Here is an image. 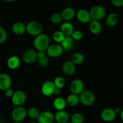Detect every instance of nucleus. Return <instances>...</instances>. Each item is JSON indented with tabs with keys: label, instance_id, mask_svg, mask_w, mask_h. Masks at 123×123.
I'll return each mask as SVG.
<instances>
[{
	"label": "nucleus",
	"instance_id": "f257e3e1",
	"mask_svg": "<svg viewBox=\"0 0 123 123\" xmlns=\"http://www.w3.org/2000/svg\"><path fill=\"white\" fill-rule=\"evenodd\" d=\"M50 45V39L48 35L41 33L36 36L33 40V45L36 51H45Z\"/></svg>",
	"mask_w": 123,
	"mask_h": 123
},
{
	"label": "nucleus",
	"instance_id": "f03ea898",
	"mask_svg": "<svg viewBox=\"0 0 123 123\" xmlns=\"http://www.w3.org/2000/svg\"><path fill=\"white\" fill-rule=\"evenodd\" d=\"M91 16V20H100L105 18L106 15V10L103 6L100 5L93 6L89 11Z\"/></svg>",
	"mask_w": 123,
	"mask_h": 123
},
{
	"label": "nucleus",
	"instance_id": "7ed1b4c3",
	"mask_svg": "<svg viewBox=\"0 0 123 123\" xmlns=\"http://www.w3.org/2000/svg\"><path fill=\"white\" fill-rule=\"evenodd\" d=\"M79 96V102L85 106H91L96 101L95 94L90 90H84Z\"/></svg>",
	"mask_w": 123,
	"mask_h": 123
},
{
	"label": "nucleus",
	"instance_id": "20e7f679",
	"mask_svg": "<svg viewBox=\"0 0 123 123\" xmlns=\"http://www.w3.org/2000/svg\"><path fill=\"white\" fill-rule=\"evenodd\" d=\"M43 28L42 24L36 20H32L26 25V32L32 36H38L43 33Z\"/></svg>",
	"mask_w": 123,
	"mask_h": 123
},
{
	"label": "nucleus",
	"instance_id": "39448f33",
	"mask_svg": "<svg viewBox=\"0 0 123 123\" xmlns=\"http://www.w3.org/2000/svg\"><path fill=\"white\" fill-rule=\"evenodd\" d=\"M27 116V110L25 107L21 106H15L11 113V116L14 122H22Z\"/></svg>",
	"mask_w": 123,
	"mask_h": 123
},
{
	"label": "nucleus",
	"instance_id": "423d86ee",
	"mask_svg": "<svg viewBox=\"0 0 123 123\" xmlns=\"http://www.w3.org/2000/svg\"><path fill=\"white\" fill-rule=\"evenodd\" d=\"M63 51V49L61 47V45L59 43H54V44L49 45L46 51L47 55L51 58L59 57L62 55Z\"/></svg>",
	"mask_w": 123,
	"mask_h": 123
},
{
	"label": "nucleus",
	"instance_id": "0eeeda50",
	"mask_svg": "<svg viewBox=\"0 0 123 123\" xmlns=\"http://www.w3.org/2000/svg\"><path fill=\"white\" fill-rule=\"evenodd\" d=\"M26 95L24 91L18 90L14 92L13 96L11 97V101L14 106H21L25 102Z\"/></svg>",
	"mask_w": 123,
	"mask_h": 123
},
{
	"label": "nucleus",
	"instance_id": "6e6552de",
	"mask_svg": "<svg viewBox=\"0 0 123 123\" xmlns=\"http://www.w3.org/2000/svg\"><path fill=\"white\" fill-rule=\"evenodd\" d=\"M22 59L26 64H32L36 62L37 60V51L32 48H29L23 53Z\"/></svg>",
	"mask_w": 123,
	"mask_h": 123
},
{
	"label": "nucleus",
	"instance_id": "1a4fd4ad",
	"mask_svg": "<svg viewBox=\"0 0 123 123\" xmlns=\"http://www.w3.org/2000/svg\"><path fill=\"white\" fill-rule=\"evenodd\" d=\"M70 90L72 94L79 95L84 90V83L81 80L74 79L70 84Z\"/></svg>",
	"mask_w": 123,
	"mask_h": 123
},
{
	"label": "nucleus",
	"instance_id": "9d476101",
	"mask_svg": "<svg viewBox=\"0 0 123 123\" xmlns=\"http://www.w3.org/2000/svg\"><path fill=\"white\" fill-rule=\"evenodd\" d=\"M117 115L115 114L114 109L112 108L103 109L100 113L101 119L106 123H111L115 120Z\"/></svg>",
	"mask_w": 123,
	"mask_h": 123
},
{
	"label": "nucleus",
	"instance_id": "9b49d317",
	"mask_svg": "<svg viewBox=\"0 0 123 123\" xmlns=\"http://www.w3.org/2000/svg\"><path fill=\"white\" fill-rule=\"evenodd\" d=\"M55 87L53 82L50 80H47L42 84L41 87V91L42 94L45 96H50L54 95Z\"/></svg>",
	"mask_w": 123,
	"mask_h": 123
},
{
	"label": "nucleus",
	"instance_id": "f8f14e48",
	"mask_svg": "<svg viewBox=\"0 0 123 123\" xmlns=\"http://www.w3.org/2000/svg\"><path fill=\"white\" fill-rule=\"evenodd\" d=\"M77 19L82 24H86L90 22L91 20L90 12L85 8H80L76 13Z\"/></svg>",
	"mask_w": 123,
	"mask_h": 123
},
{
	"label": "nucleus",
	"instance_id": "ddd939ff",
	"mask_svg": "<svg viewBox=\"0 0 123 123\" xmlns=\"http://www.w3.org/2000/svg\"><path fill=\"white\" fill-rule=\"evenodd\" d=\"M37 119L38 123H53L55 121L54 114L50 111H43L40 113Z\"/></svg>",
	"mask_w": 123,
	"mask_h": 123
},
{
	"label": "nucleus",
	"instance_id": "4468645a",
	"mask_svg": "<svg viewBox=\"0 0 123 123\" xmlns=\"http://www.w3.org/2000/svg\"><path fill=\"white\" fill-rule=\"evenodd\" d=\"M62 71L66 75H73L76 72V65L70 60H66L62 64Z\"/></svg>",
	"mask_w": 123,
	"mask_h": 123
},
{
	"label": "nucleus",
	"instance_id": "2eb2a0df",
	"mask_svg": "<svg viewBox=\"0 0 123 123\" xmlns=\"http://www.w3.org/2000/svg\"><path fill=\"white\" fill-rule=\"evenodd\" d=\"M12 78L10 76L6 73L0 74V90H5L7 88H11Z\"/></svg>",
	"mask_w": 123,
	"mask_h": 123
},
{
	"label": "nucleus",
	"instance_id": "dca6fc26",
	"mask_svg": "<svg viewBox=\"0 0 123 123\" xmlns=\"http://www.w3.org/2000/svg\"><path fill=\"white\" fill-rule=\"evenodd\" d=\"M70 115L64 110L56 111L54 114V119L57 123H66L69 121Z\"/></svg>",
	"mask_w": 123,
	"mask_h": 123
},
{
	"label": "nucleus",
	"instance_id": "f3484780",
	"mask_svg": "<svg viewBox=\"0 0 123 123\" xmlns=\"http://www.w3.org/2000/svg\"><path fill=\"white\" fill-rule=\"evenodd\" d=\"M62 20L65 21H70L76 16V12L72 7H66L61 13Z\"/></svg>",
	"mask_w": 123,
	"mask_h": 123
},
{
	"label": "nucleus",
	"instance_id": "a211bd4d",
	"mask_svg": "<svg viewBox=\"0 0 123 123\" xmlns=\"http://www.w3.org/2000/svg\"><path fill=\"white\" fill-rule=\"evenodd\" d=\"M60 30L66 36H70L74 30V26L70 21H65L60 25Z\"/></svg>",
	"mask_w": 123,
	"mask_h": 123
},
{
	"label": "nucleus",
	"instance_id": "6ab92c4d",
	"mask_svg": "<svg viewBox=\"0 0 123 123\" xmlns=\"http://www.w3.org/2000/svg\"><path fill=\"white\" fill-rule=\"evenodd\" d=\"M12 30L16 35H22L26 32V25L22 22H16L13 24Z\"/></svg>",
	"mask_w": 123,
	"mask_h": 123
},
{
	"label": "nucleus",
	"instance_id": "aec40b11",
	"mask_svg": "<svg viewBox=\"0 0 123 123\" xmlns=\"http://www.w3.org/2000/svg\"><path fill=\"white\" fill-rule=\"evenodd\" d=\"M67 105L66 99L62 96H56L53 101V106L56 111L64 110Z\"/></svg>",
	"mask_w": 123,
	"mask_h": 123
},
{
	"label": "nucleus",
	"instance_id": "412c9836",
	"mask_svg": "<svg viewBox=\"0 0 123 123\" xmlns=\"http://www.w3.org/2000/svg\"><path fill=\"white\" fill-rule=\"evenodd\" d=\"M20 64V60L19 57L17 55H12L10 57L7 61V65L10 69L15 70L19 67Z\"/></svg>",
	"mask_w": 123,
	"mask_h": 123
},
{
	"label": "nucleus",
	"instance_id": "4be33fe9",
	"mask_svg": "<svg viewBox=\"0 0 123 123\" xmlns=\"http://www.w3.org/2000/svg\"><path fill=\"white\" fill-rule=\"evenodd\" d=\"M61 47L64 51H70L73 48L74 45V41L71 36H66L64 39L61 43Z\"/></svg>",
	"mask_w": 123,
	"mask_h": 123
},
{
	"label": "nucleus",
	"instance_id": "5701e85b",
	"mask_svg": "<svg viewBox=\"0 0 123 123\" xmlns=\"http://www.w3.org/2000/svg\"><path fill=\"white\" fill-rule=\"evenodd\" d=\"M89 30L90 32L95 35L98 34L102 30V25L98 20H91L89 25Z\"/></svg>",
	"mask_w": 123,
	"mask_h": 123
},
{
	"label": "nucleus",
	"instance_id": "b1692460",
	"mask_svg": "<svg viewBox=\"0 0 123 123\" xmlns=\"http://www.w3.org/2000/svg\"><path fill=\"white\" fill-rule=\"evenodd\" d=\"M118 20V15L115 13H111L106 18V24L109 27H113L117 24Z\"/></svg>",
	"mask_w": 123,
	"mask_h": 123
},
{
	"label": "nucleus",
	"instance_id": "393cba45",
	"mask_svg": "<svg viewBox=\"0 0 123 123\" xmlns=\"http://www.w3.org/2000/svg\"><path fill=\"white\" fill-rule=\"evenodd\" d=\"M70 60L75 65H80L84 63V60H85V56L82 53L76 52L72 54L70 58Z\"/></svg>",
	"mask_w": 123,
	"mask_h": 123
},
{
	"label": "nucleus",
	"instance_id": "a878e982",
	"mask_svg": "<svg viewBox=\"0 0 123 123\" xmlns=\"http://www.w3.org/2000/svg\"><path fill=\"white\" fill-rule=\"evenodd\" d=\"M67 104L71 107H74L76 106L79 103V96L78 95L72 94L68 95L66 99Z\"/></svg>",
	"mask_w": 123,
	"mask_h": 123
},
{
	"label": "nucleus",
	"instance_id": "bb28decb",
	"mask_svg": "<svg viewBox=\"0 0 123 123\" xmlns=\"http://www.w3.org/2000/svg\"><path fill=\"white\" fill-rule=\"evenodd\" d=\"M40 113V112L39 109L36 107H31L27 110V115L28 116L29 118L32 119H37Z\"/></svg>",
	"mask_w": 123,
	"mask_h": 123
},
{
	"label": "nucleus",
	"instance_id": "cd10ccee",
	"mask_svg": "<svg viewBox=\"0 0 123 123\" xmlns=\"http://www.w3.org/2000/svg\"><path fill=\"white\" fill-rule=\"evenodd\" d=\"M54 86L56 88L58 89H62L66 85V80H65L64 78H63L61 76H58V77H55L54 80L53 81Z\"/></svg>",
	"mask_w": 123,
	"mask_h": 123
},
{
	"label": "nucleus",
	"instance_id": "c85d7f7f",
	"mask_svg": "<svg viewBox=\"0 0 123 123\" xmlns=\"http://www.w3.org/2000/svg\"><path fill=\"white\" fill-rule=\"evenodd\" d=\"M70 119L72 123H83L84 121V116L81 113L76 112L72 115Z\"/></svg>",
	"mask_w": 123,
	"mask_h": 123
},
{
	"label": "nucleus",
	"instance_id": "c756f323",
	"mask_svg": "<svg viewBox=\"0 0 123 123\" xmlns=\"http://www.w3.org/2000/svg\"><path fill=\"white\" fill-rule=\"evenodd\" d=\"M65 37L66 36L60 30L55 31L52 35L53 40L56 42V43H59V44L62 42Z\"/></svg>",
	"mask_w": 123,
	"mask_h": 123
},
{
	"label": "nucleus",
	"instance_id": "7c9ffc66",
	"mask_svg": "<svg viewBox=\"0 0 123 123\" xmlns=\"http://www.w3.org/2000/svg\"><path fill=\"white\" fill-rule=\"evenodd\" d=\"M50 20L52 24H55V25L60 24L62 20V16H61V13H58V12L54 13L50 16Z\"/></svg>",
	"mask_w": 123,
	"mask_h": 123
},
{
	"label": "nucleus",
	"instance_id": "2f4dec72",
	"mask_svg": "<svg viewBox=\"0 0 123 123\" xmlns=\"http://www.w3.org/2000/svg\"><path fill=\"white\" fill-rule=\"evenodd\" d=\"M37 64L38 66L41 68H45L49 65V58L46 55L43 57L40 58V59H37Z\"/></svg>",
	"mask_w": 123,
	"mask_h": 123
},
{
	"label": "nucleus",
	"instance_id": "473e14b6",
	"mask_svg": "<svg viewBox=\"0 0 123 123\" xmlns=\"http://www.w3.org/2000/svg\"><path fill=\"white\" fill-rule=\"evenodd\" d=\"M70 36L73 38V39L74 41H78L82 39L83 37V34L82 31H80V30H76L73 31V32L72 33V35Z\"/></svg>",
	"mask_w": 123,
	"mask_h": 123
},
{
	"label": "nucleus",
	"instance_id": "72a5a7b5",
	"mask_svg": "<svg viewBox=\"0 0 123 123\" xmlns=\"http://www.w3.org/2000/svg\"><path fill=\"white\" fill-rule=\"evenodd\" d=\"M7 39V33L4 28L0 26V43L6 42Z\"/></svg>",
	"mask_w": 123,
	"mask_h": 123
},
{
	"label": "nucleus",
	"instance_id": "f704fd0d",
	"mask_svg": "<svg viewBox=\"0 0 123 123\" xmlns=\"http://www.w3.org/2000/svg\"><path fill=\"white\" fill-rule=\"evenodd\" d=\"M113 6L116 7H121L123 6V0H111Z\"/></svg>",
	"mask_w": 123,
	"mask_h": 123
},
{
	"label": "nucleus",
	"instance_id": "c9c22d12",
	"mask_svg": "<svg viewBox=\"0 0 123 123\" xmlns=\"http://www.w3.org/2000/svg\"><path fill=\"white\" fill-rule=\"evenodd\" d=\"M4 92L5 95L8 98L12 97V96H13V94H14V91H13V89H12V88H7V89L4 90Z\"/></svg>",
	"mask_w": 123,
	"mask_h": 123
},
{
	"label": "nucleus",
	"instance_id": "e433bc0d",
	"mask_svg": "<svg viewBox=\"0 0 123 123\" xmlns=\"http://www.w3.org/2000/svg\"><path fill=\"white\" fill-rule=\"evenodd\" d=\"M37 59H40V58L46 56L45 51H37Z\"/></svg>",
	"mask_w": 123,
	"mask_h": 123
},
{
	"label": "nucleus",
	"instance_id": "4c0bfd02",
	"mask_svg": "<svg viewBox=\"0 0 123 123\" xmlns=\"http://www.w3.org/2000/svg\"><path fill=\"white\" fill-rule=\"evenodd\" d=\"M61 89H58V88H55V91H54V95H56V96H60V95L61 94Z\"/></svg>",
	"mask_w": 123,
	"mask_h": 123
},
{
	"label": "nucleus",
	"instance_id": "58836bf2",
	"mask_svg": "<svg viewBox=\"0 0 123 123\" xmlns=\"http://www.w3.org/2000/svg\"><path fill=\"white\" fill-rule=\"evenodd\" d=\"M113 109H114V112H115V114H116L117 115L118 114H120V112H121V109L119 107H115V108H114Z\"/></svg>",
	"mask_w": 123,
	"mask_h": 123
},
{
	"label": "nucleus",
	"instance_id": "ea45409f",
	"mask_svg": "<svg viewBox=\"0 0 123 123\" xmlns=\"http://www.w3.org/2000/svg\"><path fill=\"white\" fill-rule=\"evenodd\" d=\"M120 118H121V120L123 121V109H121V112H120Z\"/></svg>",
	"mask_w": 123,
	"mask_h": 123
},
{
	"label": "nucleus",
	"instance_id": "a19ab883",
	"mask_svg": "<svg viewBox=\"0 0 123 123\" xmlns=\"http://www.w3.org/2000/svg\"><path fill=\"white\" fill-rule=\"evenodd\" d=\"M5 1L8 2H13V1H15L16 0H5Z\"/></svg>",
	"mask_w": 123,
	"mask_h": 123
},
{
	"label": "nucleus",
	"instance_id": "79ce46f5",
	"mask_svg": "<svg viewBox=\"0 0 123 123\" xmlns=\"http://www.w3.org/2000/svg\"><path fill=\"white\" fill-rule=\"evenodd\" d=\"M30 123H38L37 122H35V121H32V122H30Z\"/></svg>",
	"mask_w": 123,
	"mask_h": 123
},
{
	"label": "nucleus",
	"instance_id": "37998d69",
	"mask_svg": "<svg viewBox=\"0 0 123 123\" xmlns=\"http://www.w3.org/2000/svg\"><path fill=\"white\" fill-rule=\"evenodd\" d=\"M14 123H21V122H14Z\"/></svg>",
	"mask_w": 123,
	"mask_h": 123
},
{
	"label": "nucleus",
	"instance_id": "c03bdc74",
	"mask_svg": "<svg viewBox=\"0 0 123 123\" xmlns=\"http://www.w3.org/2000/svg\"><path fill=\"white\" fill-rule=\"evenodd\" d=\"M71 123L70 121H68V122H67V123Z\"/></svg>",
	"mask_w": 123,
	"mask_h": 123
},
{
	"label": "nucleus",
	"instance_id": "a18cd8bd",
	"mask_svg": "<svg viewBox=\"0 0 123 123\" xmlns=\"http://www.w3.org/2000/svg\"></svg>",
	"mask_w": 123,
	"mask_h": 123
}]
</instances>
